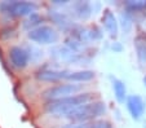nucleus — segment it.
Here are the masks:
<instances>
[{
	"label": "nucleus",
	"mask_w": 146,
	"mask_h": 128,
	"mask_svg": "<svg viewBox=\"0 0 146 128\" xmlns=\"http://www.w3.org/2000/svg\"><path fill=\"white\" fill-rule=\"evenodd\" d=\"M91 101H94V93L83 92L70 96V97L60 98V100L47 101L44 109L48 114L53 115V117H65L74 109L79 107L87 102H91Z\"/></svg>",
	"instance_id": "obj_1"
},
{
	"label": "nucleus",
	"mask_w": 146,
	"mask_h": 128,
	"mask_svg": "<svg viewBox=\"0 0 146 128\" xmlns=\"http://www.w3.org/2000/svg\"><path fill=\"white\" fill-rule=\"evenodd\" d=\"M106 111H108L106 103L104 101L94 100L74 109L72 111L65 115V118H67L74 123L92 122V120H97V118H101L102 115H105Z\"/></svg>",
	"instance_id": "obj_2"
},
{
	"label": "nucleus",
	"mask_w": 146,
	"mask_h": 128,
	"mask_svg": "<svg viewBox=\"0 0 146 128\" xmlns=\"http://www.w3.org/2000/svg\"><path fill=\"white\" fill-rule=\"evenodd\" d=\"M36 5L34 1H1L0 3V13L5 14L8 17H26L36 13Z\"/></svg>",
	"instance_id": "obj_3"
},
{
	"label": "nucleus",
	"mask_w": 146,
	"mask_h": 128,
	"mask_svg": "<svg viewBox=\"0 0 146 128\" xmlns=\"http://www.w3.org/2000/svg\"><path fill=\"white\" fill-rule=\"evenodd\" d=\"M82 91V86L76 83H64L57 84V86L49 87L41 93V97L45 101H54L60 98L70 97V96L78 95V92Z\"/></svg>",
	"instance_id": "obj_4"
},
{
	"label": "nucleus",
	"mask_w": 146,
	"mask_h": 128,
	"mask_svg": "<svg viewBox=\"0 0 146 128\" xmlns=\"http://www.w3.org/2000/svg\"><path fill=\"white\" fill-rule=\"evenodd\" d=\"M27 36L31 42L36 44H54L60 38L57 30L48 25H40L33 30H29Z\"/></svg>",
	"instance_id": "obj_5"
},
{
	"label": "nucleus",
	"mask_w": 146,
	"mask_h": 128,
	"mask_svg": "<svg viewBox=\"0 0 146 128\" xmlns=\"http://www.w3.org/2000/svg\"><path fill=\"white\" fill-rule=\"evenodd\" d=\"M9 61L16 69H25L30 62V53L27 49L19 45H13L9 49Z\"/></svg>",
	"instance_id": "obj_6"
},
{
	"label": "nucleus",
	"mask_w": 146,
	"mask_h": 128,
	"mask_svg": "<svg viewBox=\"0 0 146 128\" xmlns=\"http://www.w3.org/2000/svg\"><path fill=\"white\" fill-rule=\"evenodd\" d=\"M125 105H127L128 113L132 117V119L138 120L142 118L143 113H145V101L142 100V97L138 95H131L125 100Z\"/></svg>",
	"instance_id": "obj_7"
},
{
	"label": "nucleus",
	"mask_w": 146,
	"mask_h": 128,
	"mask_svg": "<svg viewBox=\"0 0 146 128\" xmlns=\"http://www.w3.org/2000/svg\"><path fill=\"white\" fill-rule=\"evenodd\" d=\"M70 70H57L50 69V67H43L36 72V79L41 82H48V83H54L61 79H66Z\"/></svg>",
	"instance_id": "obj_8"
},
{
	"label": "nucleus",
	"mask_w": 146,
	"mask_h": 128,
	"mask_svg": "<svg viewBox=\"0 0 146 128\" xmlns=\"http://www.w3.org/2000/svg\"><path fill=\"white\" fill-rule=\"evenodd\" d=\"M102 26L105 29V31L110 35V38H116L119 34V22L115 14L110 11V9H104L102 12V18H101Z\"/></svg>",
	"instance_id": "obj_9"
},
{
	"label": "nucleus",
	"mask_w": 146,
	"mask_h": 128,
	"mask_svg": "<svg viewBox=\"0 0 146 128\" xmlns=\"http://www.w3.org/2000/svg\"><path fill=\"white\" fill-rule=\"evenodd\" d=\"M111 84H113V91H114V96H115L116 101L119 103H124L127 100L128 95H127V87L121 79L111 76Z\"/></svg>",
	"instance_id": "obj_10"
},
{
	"label": "nucleus",
	"mask_w": 146,
	"mask_h": 128,
	"mask_svg": "<svg viewBox=\"0 0 146 128\" xmlns=\"http://www.w3.org/2000/svg\"><path fill=\"white\" fill-rule=\"evenodd\" d=\"M94 78V71L92 70H79V71H69L66 79L72 83H86Z\"/></svg>",
	"instance_id": "obj_11"
},
{
	"label": "nucleus",
	"mask_w": 146,
	"mask_h": 128,
	"mask_svg": "<svg viewBox=\"0 0 146 128\" xmlns=\"http://www.w3.org/2000/svg\"><path fill=\"white\" fill-rule=\"evenodd\" d=\"M74 13L79 17L80 20H88L91 14L93 13V5L89 1H78L74 4Z\"/></svg>",
	"instance_id": "obj_12"
},
{
	"label": "nucleus",
	"mask_w": 146,
	"mask_h": 128,
	"mask_svg": "<svg viewBox=\"0 0 146 128\" xmlns=\"http://www.w3.org/2000/svg\"><path fill=\"white\" fill-rule=\"evenodd\" d=\"M135 49L136 56L141 65L146 64V36L138 35L135 38Z\"/></svg>",
	"instance_id": "obj_13"
},
{
	"label": "nucleus",
	"mask_w": 146,
	"mask_h": 128,
	"mask_svg": "<svg viewBox=\"0 0 146 128\" xmlns=\"http://www.w3.org/2000/svg\"><path fill=\"white\" fill-rule=\"evenodd\" d=\"M71 128H113L110 122L104 119L98 120H92V122H84V123H78L74 127L71 125Z\"/></svg>",
	"instance_id": "obj_14"
},
{
	"label": "nucleus",
	"mask_w": 146,
	"mask_h": 128,
	"mask_svg": "<svg viewBox=\"0 0 146 128\" xmlns=\"http://www.w3.org/2000/svg\"><path fill=\"white\" fill-rule=\"evenodd\" d=\"M124 8L127 12H141L146 11V0H127L124 1Z\"/></svg>",
	"instance_id": "obj_15"
},
{
	"label": "nucleus",
	"mask_w": 146,
	"mask_h": 128,
	"mask_svg": "<svg viewBox=\"0 0 146 128\" xmlns=\"http://www.w3.org/2000/svg\"><path fill=\"white\" fill-rule=\"evenodd\" d=\"M120 23H121V27H123V30L125 31V32H128V31L131 30V27H132V18H131L129 13L128 12H124V13L120 14ZM118 21V22H119Z\"/></svg>",
	"instance_id": "obj_16"
},
{
	"label": "nucleus",
	"mask_w": 146,
	"mask_h": 128,
	"mask_svg": "<svg viewBox=\"0 0 146 128\" xmlns=\"http://www.w3.org/2000/svg\"><path fill=\"white\" fill-rule=\"evenodd\" d=\"M41 20H43V17H40L38 13H33L30 16V18H29V21L25 23L26 26H31V29L30 30H33V29H35V27H38V26H40V22H41Z\"/></svg>",
	"instance_id": "obj_17"
},
{
	"label": "nucleus",
	"mask_w": 146,
	"mask_h": 128,
	"mask_svg": "<svg viewBox=\"0 0 146 128\" xmlns=\"http://www.w3.org/2000/svg\"><path fill=\"white\" fill-rule=\"evenodd\" d=\"M54 21L61 26L62 29H67L69 26H71L70 21L66 18V16L62 13H54Z\"/></svg>",
	"instance_id": "obj_18"
},
{
	"label": "nucleus",
	"mask_w": 146,
	"mask_h": 128,
	"mask_svg": "<svg viewBox=\"0 0 146 128\" xmlns=\"http://www.w3.org/2000/svg\"><path fill=\"white\" fill-rule=\"evenodd\" d=\"M113 49H114V50H116V52H120V50H121V45L119 44L118 42H115V43L113 44Z\"/></svg>",
	"instance_id": "obj_19"
},
{
	"label": "nucleus",
	"mask_w": 146,
	"mask_h": 128,
	"mask_svg": "<svg viewBox=\"0 0 146 128\" xmlns=\"http://www.w3.org/2000/svg\"><path fill=\"white\" fill-rule=\"evenodd\" d=\"M142 82H143V86H145V87H146V75H145V76H143Z\"/></svg>",
	"instance_id": "obj_20"
},
{
	"label": "nucleus",
	"mask_w": 146,
	"mask_h": 128,
	"mask_svg": "<svg viewBox=\"0 0 146 128\" xmlns=\"http://www.w3.org/2000/svg\"><path fill=\"white\" fill-rule=\"evenodd\" d=\"M143 128H146V119L143 120Z\"/></svg>",
	"instance_id": "obj_21"
}]
</instances>
